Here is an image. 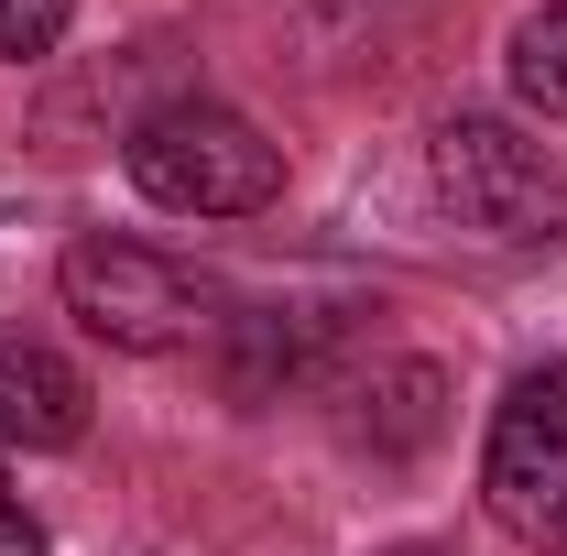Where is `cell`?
I'll return each instance as SVG.
<instances>
[{"label":"cell","mask_w":567,"mask_h":556,"mask_svg":"<svg viewBox=\"0 0 567 556\" xmlns=\"http://www.w3.org/2000/svg\"><path fill=\"white\" fill-rule=\"evenodd\" d=\"M121 164L175 218H251L284 197V142L262 121H240V110H218V99H164L153 121H132Z\"/></svg>","instance_id":"cell-1"},{"label":"cell","mask_w":567,"mask_h":556,"mask_svg":"<svg viewBox=\"0 0 567 556\" xmlns=\"http://www.w3.org/2000/svg\"><path fill=\"white\" fill-rule=\"evenodd\" d=\"M66 317L87 328V339L110 349H186L197 328L218 317V295L186 262H164V251H142V240H110V229H87V240H66Z\"/></svg>","instance_id":"cell-2"},{"label":"cell","mask_w":567,"mask_h":556,"mask_svg":"<svg viewBox=\"0 0 567 556\" xmlns=\"http://www.w3.org/2000/svg\"><path fill=\"white\" fill-rule=\"evenodd\" d=\"M481 502L513 546L557 556L567 546V360L524 371L492 415V447H481Z\"/></svg>","instance_id":"cell-3"},{"label":"cell","mask_w":567,"mask_h":556,"mask_svg":"<svg viewBox=\"0 0 567 556\" xmlns=\"http://www.w3.org/2000/svg\"><path fill=\"white\" fill-rule=\"evenodd\" d=\"M436 197L481 240H557L567 229V175L513 121H470V110L436 132Z\"/></svg>","instance_id":"cell-4"},{"label":"cell","mask_w":567,"mask_h":556,"mask_svg":"<svg viewBox=\"0 0 567 556\" xmlns=\"http://www.w3.org/2000/svg\"><path fill=\"white\" fill-rule=\"evenodd\" d=\"M87 436V371L44 339H0V447L55 459Z\"/></svg>","instance_id":"cell-5"},{"label":"cell","mask_w":567,"mask_h":556,"mask_svg":"<svg viewBox=\"0 0 567 556\" xmlns=\"http://www.w3.org/2000/svg\"><path fill=\"white\" fill-rule=\"evenodd\" d=\"M436 415H447V382L425 371V360H371L350 382V447H371V459H415L425 436H436Z\"/></svg>","instance_id":"cell-6"},{"label":"cell","mask_w":567,"mask_h":556,"mask_svg":"<svg viewBox=\"0 0 567 556\" xmlns=\"http://www.w3.org/2000/svg\"><path fill=\"white\" fill-rule=\"evenodd\" d=\"M513 99L546 110V121H567V0H546V11L513 22Z\"/></svg>","instance_id":"cell-7"},{"label":"cell","mask_w":567,"mask_h":556,"mask_svg":"<svg viewBox=\"0 0 567 556\" xmlns=\"http://www.w3.org/2000/svg\"><path fill=\"white\" fill-rule=\"evenodd\" d=\"M76 22V0H0V55L11 66H33V55H55Z\"/></svg>","instance_id":"cell-8"},{"label":"cell","mask_w":567,"mask_h":556,"mask_svg":"<svg viewBox=\"0 0 567 556\" xmlns=\"http://www.w3.org/2000/svg\"><path fill=\"white\" fill-rule=\"evenodd\" d=\"M0 556H44V535H33V513L0 491Z\"/></svg>","instance_id":"cell-9"},{"label":"cell","mask_w":567,"mask_h":556,"mask_svg":"<svg viewBox=\"0 0 567 556\" xmlns=\"http://www.w3.org/2000/svg\"><path fill=\"white\" fill-rule=\"evenodd\" d=\"M393 556H436V546H393Z\"/></svg>","instance_id":"cell-10"}]
</instances>
